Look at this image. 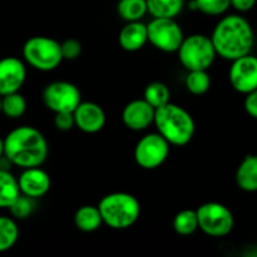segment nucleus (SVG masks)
<instances>
[{"mask_svg": "<svg viewBox=\"0 0 257 257\" xmlns=\"http://www.w3.org/2000/svg\"><path fill=\"white\" fill-rule=\"evenodd\" d=\"M156 108H153L147 100L135 99L125 104L122 110V120L128 130L145 131L150 127L155 119Z\"/></svg>", "mask_w": 257, "mask_h": 257, "instance_id": "obj_15", "label": "nucleus"}, {"mask_svg": "<svg viewBox=\"0 0 257 257\" xmlns=\"http://www.w3.org/2000/svg\"><path fill=\"white\" fill-rule=\"evenodd\" d=\"M228 79L235 90L242 94L257 88V57L247 54L232 60L228 72Z\"/></svg>", "mask_w": 257, "mask_h": 257, "instance_id": "obj_11", "label": "nucleus"}, {"mask_svg": "<svg viewBox=\"0 0 257 257\" xmlns=\"http://www.w3.org/2000/svg\"><path fill=\"white\" fill-rule=\"evenodd\" d=\"M118 42L125 52H137L142 49L148 42L147 24L138 22H127L122 28L118 37Z\"/></svg>", "mask_w": 257, "mask_h": 257, "instance_id": "obj_16", "label": "nucleus"}, {"mask_svg": "<svg viewBox=\"0 0 257 257\" xmlns=\"http://www.w3.org/2000/svg\"><path fill=\"white\" fill-rule=\"evenodd\" d=\"M211 78L207 70H190L186 77V88L193 95H202L210 89Z\"/></svg>", "mask_w": 257, "mask_h": 257, "instance_id": "obj_26", "label": "nucleus"}, {"mask_svg": "<svg viewBox=\"0 0 257 257\" xmlns=\"http://www.w3.org/2000/svg\"><path fill=\"white\" fill-rule=\"evenodd\" d=\"M19 238V227L15 218L0 216V253L14 247Z\"/></svg>", "mask_w": 257, "mask_h": 257, "instance_id": "obj_21", "label": "nucleus"}, {"mask_svg": "<svg viewBox=\"0 0 257 257\" xmlns=\"http://www.w3.org/2000/svg\"><path fill=\"white\" fill-rule=\"evenodd\" d=\"M170 143L160 133L143 136L135 147V161L143 170H156L161 167L170 155Z\"/></svg>", "mask_w": 257, "mask_h": 257, "instance_id": "obj_9", "label": "nucleus"}, {"mask_svg": "<svg viewBox=\"0 0 257 257\" xmlns=\"http://www.w3.org/2000/svg\"><path fill=\"white\" fill-rule=\"evenodd\" d=\"M10 211V215L15 220H25L29 217L34 211V198L28 197V196L20 193L14 202L8 207Z\"/></svg>", "mask_w": 257, "mask_h": 257, "instance_id": "obj_27", "label": "nucleus"}, {"mask_svg": "<svg viewBox=\"0 0 257 257\" xmlns=\"http://www.w3.org/2000/svg\"><path fill=\"white\" fill-rule=\"evenodd\" d=\"M245 109L251 117L257 119V88L252 92L247 93L245 99Z\"/></svg>", "mask_w": 257, "mask_h": 257, "instance_id": "obj_31", "label": "nucleus"}, {"mask_svg": "<svg viewBox=\"0 0 257 257\" xmlns=\"http://www.w3.org/2000/svg\"><path fill=\"white\" fill-rule=\"evenodd\" d=\"M27 112V100L19 92L2 97V113L10 119H18Z\"/></svg>", "mask_w": 257, "mask_h": 257, "instance_id": "obj_24", "label": "nucleus"}, {"mask_svg": "<svg viewBox=\"0 0 257 257\" xmlns=\"http://www.w3.org/2000/svg\"><path fill=\"white\" fill-rule=\"evenodd\" d=\"M210 38L216 54L231 62L250 54L255 42L250 23L236 14L223 17L216 24Z\"/></svg>", "mask_w": 257, "mask_h": 257, "instance_id": "obj_2", "label": "nucleus"}, {"mask_svg": "<svg viewBox=\"0 0 257 257\" xmlns=\"http://www.w3.org/2000/svg\"><path fill=\"white\" fill-rule=\"evenodd\" d=\"M60 50H62L63 60H74L82 53V44L77 39H67L60 43Z\"/></svg>", "mask_w": 257, "mask_h": 257, "instance_id": "obj_29", "label": "nucleus"}, {"mask_svg": "<svg viewBox=\"0 0 257 257\" xmlns=\"http://www.w3.org/2000/svg\"><path fill=\"white\" fill-rule=\"evenodd\" d=\"M75 127L88 135L100 132L107 122V117L99 104L94 102H80L74 112Z\"/></svg>", "mask_w": 257, "mask_h": 257, "instance_id": "obj_13", "label": "nucleus"}, {"mask_svg": "<svg viewBox=\"0 0 257 257\" xmlns=\"http://www.w3.org/2000/svg\"><path fill=\"white\" fill-rule=\"evenodd\" d=\"M74 225L83 232H94L103 225L98 206L84 205L74 213Z\"/></svg>", "mask_w": 257, "mask_h": 257, "instance_id": "obj_18", "label": "nucleus"}, {"mask_svg": "<svg viewBox=\"0 0 257 257\" xmlns=\"http://www.w3.org/2000/svg\"><path fill=\"white\" fill-rule=\"evenodd\" d=\"M148 42L165 53H175L180 48L183 30L175 18H153L147 24Z\"/></svg>", "mask_w": 257, "mask_h": 257, "instance_id": "obj_8", "label": "nucleus"}, {"mask_svg": "<svg viewBox=\"0 0 257 257\" xmlns=\"http://www.w3.org/2000/svg\"><path fill=\"white\" fill-rule=\"evenodd\" d=\"M18 185L22 195L37 200L49 192L52 181L49 175L40 167H29L24 168L20 173L18 177Z\"/></svg>", "mask_w": 257, "mask_h": 257, "instance_id": "obj_14", "label": "nucleus"}, {"mask_svg": "<svg viewBox=\"0 0 257 257\" xmlns=\"http://www.w3.org/2000/svg\"><path fill=\"white\" fill-rule=\"evenodd\" d=\"M98 210L104 225L113 230H127L138 221L141 203L127 192H113L105 195L98 203Z\"/></svg>", "mask_w": 257, "mask_h": 257, "instance_id": "obj_4", "label": "nucleus"}, {"mask_svg": "<svg viewBox=\"0 0 257 257\" xmlns=\"http://www.w3.org/2000/svg\"><path fill=\"white\" fill-rule=\"evenodd\" d=\"M185 7V0H147V12L152 18H176Z\"/></svg>", "mask_w": 257, "mask_h": 257, "instance_id": "obj_20", "label": "nucleus"}, {"mask_svg": "<svg viewBox=\"0 0 257 257\" xmlns=\"http://www.w3.org/2000/svg\"><path fill=\"white\" fill-rule=\"evenodd\" d=\"M153 123L157 132L172 146L183 147L195 136L196 125L192 115L175 103L168 102L162 107L156 108Z\"/></svg>", "mask_w": 257, "mask_h": 257, "instance_id": "obj_3", "label": "nucleus"}, {"mask_svg": "<svg viewBox=\"0 0 257 257\" xmlns=\"http://www.w3.org/2000/svg\"><path fill=\"white\" fill-rule=\"evenodd\" d=\"M0 113H2V95H0Z\"/></svg>", "mask_w": 257, "mask_h": 257, "instance_id": "obj_34", "label": "nucleus"}, {"mask_svg": "<svg viewBox=\"0 0 257 257\" xmlns=\"http://www.w3.org/2000/svg\"><path fill=\"white\" fill-rule=\"evenodd\" d=\"M42 99L45 107L54 113H73L78 104L82 102L79 88L65 80L49 83L43 90Z\"/></svg>", "mask_w": 257, "mask_h": 257, "instance_id": "obj_10", "label": "nucleus"}, {"mask_svg": "<svg viewBox=\"0 0 257 257\" xmlns=\"http://www.w3.org/2000/svg\"><path fill=\"white\" fill-rule=\"evenodd\" d=\"M173 230L181 236H190L198 230L196 210H182L173 218Z\"/></svg>", "mask_w": 257, "mask_h": 257, "instance_id": "obj_23", "label": "nucleus"}, {"mask_svg": "<svg viewBox=\"0 0 257 257\" xmlns=\"http://www.w3.org/2000/svg\"><path fill=\"white\" fill-rule=\"evenodd\" d=\"M197 12L208 17H217L225 14L231 7V0H195Z\"/></svg>", "mask_w": 257, "mask_h": 257, "instance_id": "obj_28", "label": "nucleus"}, {"mask_svg": "<svg viewBox=\"0 0 257 257\" xmlns=\"http://www.w3.org/2000/svg\"><path fill=\"white\" fill-rule=\"evenodd\" d=\"M143 99L147 100L153 108H160L167 104L171 99L170 88L162 82H152L145 88Z\"/></svg>", "mask_w": 257, "mask_h": 257, "instance_id": "obj_25", "label": "nucleus"}, {"mask_svg": "<svg viewBox=\"0 0 257 257\" xmlns=\"http://www.w3.org/2000/svg\"><path fill=\"white\" fill-rule=\"evenodd\" d=\"M4 156V138L0 137V157Z\"/></svg>", "mask_w": 257, "mask_h": 257, "instance_id": "obj_33", "label": "nucleus"}, {"mask_svg": "<svg viewBox=\"0 0 257 257\" xmlns=\"http://www.w3.org/2000/svg\"><path fill=\"white\" fill-rule=\"evenodd\" d=\"M198 228L211 237H223L232 231L235 218L225 205L206 202L196 210Z\"/></svg>", "mask_w": 257, "mask_h": 257, "instance_id": "obj_7", "label": "nucleus"}, {"mask_svg": "<svg viewBox=\"0 0 257 257\" xmlns=\"http://www.w3.org/2000/svg\"><path fill=\"white\" fill-rule=\"evenodd\" d=\"M54 125L58 131L62 132H68L75 127L74 115L72 112H59L55 113L54 115Z\"/></svg>", "mask_w": 257, "mask_h": 257, "instance_id": "obj_30", "label": "nucleus"}, {"mask_svg": "<svg viewBox=\"0 0 257 257\" xmlns=\"http://www.w3.org/2000/svg\"><path fill=\"white\" fill-rule=\"evenodd\" d=\"M20 195L18 178L9 170H0V208H8Z\"/></svg>", "mask_w": 257, "mask_h": 257, "instance_id": "obj_19", "label": "nucleus"}, {"mask_svg": "<svg viewBox=\"0 0 257 257\" xmlns=\"http://www.w3.org/2000/svg\"><path fill=\"white\" fill-rule=\"evenodd\" d=\"M256 4V0H231V7L235 8L238 12H248Z\"/></svg>", "mask_w": 257, "mask_h": 257, "instance_id": "obj_32", "label": "nucleus"}, {"mask_svg": "<svg viewBox=\"0 0 257 257\" xmlns=\"http://www.w3.org/2000/svg\"><path fill=\"white\" fill-rule=\"evenodd\" d=\"M117 12L125 22H138L147 14V0H119Z\"/></svg>", "mask_w": 257, "mask_h": 257, "instance_id": "obj_22", "label": "nucleus"}, {"mask_svg": "<svg viewBox=\"0 0 257 257\" xmlns=\"http://www.w3.org/2000/svg\"><path fill=\"white\" fill-rule=\"evenodd\" d=\"M27 79V67L22 59L5 57L0 59V95L19 92Z\"/></svg>", "mask_w": 257, "mask_h": 257, "instance_id": "obj_12", "label": "nucleus"}, {"mask_svg": "<svg viewBox=\"0 0 257 257\" xmlns=\"http://www.w3.org/2000/svg\"><path fill=\"white\" fill-rule=\"evenodd\" d=\"M236 183L246 192L257 191V156L248 155L242 160L236 171Z\"/></svg>", "mask_w": 257, "mask_h": 257, "instance_id": "obj_17", "label": "nucleus"}, {"mask_svg": "<svg viewBox=\"0 0 257 257\" xmlns=\"http://www.w3.org/2000/svg\"><path fill=\"white\" fill-rule=\"evenodd\" d=\"M23 59L34 69L52 72L63 62L60 43L50 37H32L23 45Z\"/></svg>", "mask_w": 257, "mask_h": 257, "instance_id": "obj_5", "label": "nucleus"}, {"mask_svg": "<svg viewBox=\"0 0 257 257\" xmlns=\"http://www.w3.org/2000/svg\"><path fill=\"white\" fill-rule=\"evenodd\" d=\"M177 53L181 64L188 72L207 70L213 64L217 55L212 40L205 34H192L183 38Z\"/></svg>", "mask_w": 257, "mask_h": 257, "instance_id": "obj_6", "label": "nucleus"}, {"mask_svg": "<svg viewBox=\"0 0 257 257\" xmlns=\"http://www.w3.org/2000/svg\"><path fill=\"white\" fill-rule=\"evenodd\" d=\"M4 156L20 168L40 167L48 157V142L32 125H20L4 138Z\"/></svg>", "mask_w": 257, "mask_h": 257, "instance_id": "obj_1", "label": "nucleus"}]
</instances>
